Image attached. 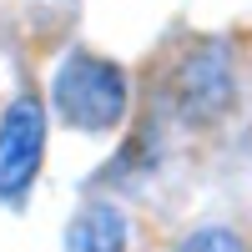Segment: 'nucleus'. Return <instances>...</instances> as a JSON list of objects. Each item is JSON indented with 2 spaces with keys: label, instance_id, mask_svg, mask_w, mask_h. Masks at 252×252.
<instances>
[{
  "label": "nucleus",
  "instance_id": "nucleus-1",
  "mask_svg": "<svg viewBox=\"0 0 252 252\" xmlns=\"http://www.w3.org/2000/svg\"><path fill=\"white\" fill-rule=\"evenodd\" d=\"M56 111L81 131H111L126 111V76L101 56H71L56 71Z\"/></svg>",
  "mask_w": 252,
  "mask_h": 252
},
{
  "label": "nucleus",
  "instance_id": "nucleus-2",
  "mask_svg": "<svg viewBox=\"0 0 252 252\" xmlns=\"http://www.w3.org/2000/svg\"><path fill=\"white\" fill-rule=\"evenodd\" d=\"M40 152H46V111L35 96H20L0 116V197H15L31 187Z\"/></svg>",
  "mask_w": 252,
  "mask_h": 252
},
{
  "label": "nucleus",
  "instance_id": "nucleus-3",
  "mask_svg": "<svg viewBox=\"0 0 252 252\" xmlns=\"http://www.w3.org/2000/svg\"><path fill=\"white\" fill-rule=\"evenodd\" d=\"M66 252H126V217L116 207H86L76 222H71V237Z\"/></svg>",
  "mask_w": 252,
  "mask_h": 252
},
{
  "label": "nucleus",
  "instance_id": "nucleus-4",
  "mask_svg": "<svg viewBox=\"0 0 252 252\" xmlns=\"http://www.w3.org/2000/svg\"><path fill=\"white\" fill-rule=\"evenodd\" d=\"M182 96H187V111L192 116H217L232 96V81H227V61L217 56H202L187 66V81H182Z\"/></svg>",
  "mask_w": 252,
  "mask_h": 252
},
{
  "label": "nucleus",
  "instance_id": "nucleus-5",
  "mask_svg": "<svg viewBox=\"0 0 252 252\" xmlns=\"http://www.w3.org/2000/svg\"><path fill=\"white\" fill-rule=\"evenodd\" d=\"M182 252H247V242L237 232H227V227H202L197 237H187Z\"/></svg>",
  "mask_w": 252,
  "mask_h": 252
}]
</instances>
